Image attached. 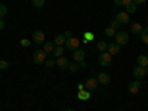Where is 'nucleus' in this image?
Listing matches in <instances>:
<instances>
[{"label": "nucleus", "mask_w": 148, "mask_h": 111, "mask_svg": "<svg viewBox=\"0 0 148 111\" xmlns=\"http://www.w3.org/2000/svg\"><path fill=\"white\" fill-rule=\"evenodd\" d=\"M46 52L43 51V49H37V51L33 53V62L34 64H43L46 61Z\"/></svg>", "instance_id": "1"}, {"label": "nucleus", "mask_w": 148, "mask_h": 111, "mask_svg": "<svg viewBox=\"0 0 148 111\" xmlns=\"http://www.w3.org/2000/svg\"><path fill=\"white\" fill-rule=\"evenodd\" d=\"M116 43L117 45H126L127 42H129V34L127 33H125V31H119V33H116Z\"/></svg>", "instance_id": "2"}, {"label": "nucleus", "mask_w": 148, "mask_h": 111, "mask_svg": "<svg viewBox=\"0 0 148 111\" xmlns=\"http://www.w3.org/2000/svg\"><path fill=\"white\" fill-rule=\"evenodd\" d=\"M98 79L96 77H90V79H88L86 80V83H84V88H86V90H89V92H93V90H96V88H98Z\"/></svg>", "instance_id": "3"}, {"label": "nucleus", "mask_w": 148, "mask_h": 111, "mask_svg": "<svg viewBox=\"0 0 148 111\" xmlns=\"http://www.w3.org/2000/svg\"><path fill=\"white\" fill-rule=\"evenodd\" d=\"M98 61H99V65H101V67H108V65L111 64V55H110L108 52H101Z\"/></svg>", "instance_id": "4"}, {"label": "nucleus", "mask_w": 148, "mask_h": 111, "mask_svg": "<svg viewBox=\"0 0 148 111\" xmlns=\"http://www.w3.org/2000/svg\"><path fill=\"white\" fill-rule=\"evenodd\" d=\"M79 45H80V42H79V39H76V37H71V39H67V42H65V47L68 49V51H76V49H79Z\"/></svg>", "instance_id": "5"}, {"label": "nucleus", "mask_w": 148, "mask_h": 111, "mask_svg": "<svg viewBox=\"0 0 148 111\" xmlns=\"http://www.w3.org/2000/svg\"><path fill=\"white\" fill-rule=\"evenodd\" d=\"M33 42L37 45H43L45 43V33L42 30H37L33 33Z\"/></svg>", "instance_id": "6"}, {"label": "nucleus", "mask_w": 148, "mask_h": 111, "mask_svg": "<svg viewBox=\"0 0 148 111\" xmlns=\"http://www.w3.org/2000/svg\"><path fill=\"white\" fill-rule=\"evenodd\" d=\"M132 74H133V77L136 79V80H141V79H144V77H145L147 71H145V68H144V67H136V68H133Z\"/></svg>", "instance_id": "7"}, {"label": "nucleus", "mask_w": 148, "mask_h": 111, "mask_svg": "<svg viewBox=\"0 0 148 111\" xmlns=\"http://www.w3.org/2000/svg\"><path fill=\"white\" fill-rule=\"evenodd\" d=\"M73 59H74V62H77V64H80L82 61H84V51L83 49H76L74 53H73Z\"/></svg>", "instance_id": "8"}, {"label": "nucleus", "mask_w": 148, "mask_h": 111, "mask_svg": "<svg viewBox=\"0 0 148 111\" xmlns=\"http://www.w3.org/2000/svg\"><path fill=\"white\" fill-rule=\"evenodd\" d=\"M116 19L120 22V24H123V25H126V24H129V15H127V12H119L117 14V16H116Z\"/></svg>", "instance_id": "9"}, {"label": "nucleus", "mask_w": 148, "mask_h": 111, "mask_svg": "<svg viewBox=\"0 0 148 111\" xmlns=\"http://www.w3.org/2000/svg\"><path fill=\"white\" fill-rule=\"evenodd\" d=\"M96 79H98V82H99L101 84H110V82H111L110 74H107V73H99Z\"/></svg>", "instance_id": "10"}, {"label": "nucleus", "mask_w": 148, "mask_h": 111, "mask_svg": "<svg viewBox=\"0 0 148 111\" xmlns=\"http://www.w3.org/2000/svg\"><path fill=\"white\" fill-rule=\"evenodd\" d=\"M127 89H129L130 93H138L139 89H141V82H139V80H133V82L129 84Z\"/></svg>", "instance_id": "11"}, {"label": "nucleus", "mask_w": 148, "mask_h": 111, "mask_svg": "<svg viewBox=\"0 0 148 111\" xmlns=\"http://www.w3.org/2000/svg\"><path fill=\"white\" fill-rule=\"evenodd\" d=\"M56 65H58L61 70H67L70 64H68V61H67L65 56H59V58L56 59Z\"/></svg>", "instance_id": "12"}, {"label": "nucleus", "mask_w": 148, "mask_h": 111, "mask_svg": "<svg viewBox=\"0 0 148 111\" xmlns=\"http://www.w3.org/2000/svg\"><path fill=\"white\" fill-rule=\"evenodd\" d=\"M136 64H138V67H144V68H145V67L148 65V56L144 55V53L139 55V56L136 58Z\"/></svg>", "instance_id": "13"}, {"label": "nucleus", "mask_w": 148, "mask_h": 111, "mask_svg": "<svg viewBox=\"0 0 148 111\" xmlns=\"http://www.w3.org/2000/svg\"><path fill=\"white\" fill-rule=\"evenodd\" d=\"M107 52L113 56V55H117L120 52V45L114 43V45H108V49H107Z\"/></svg>", "instance_id": "14"}, {"label": "nucleus", "mask_w": 148, "mask_h": 111, "mask_svg": "<svg viewBox=\"0 0 148 111\" xmlns=\"http://www.w3.org/2000/svg\"><path fill=\"white\" fill-rule=\"evenodd\" d=\"M65 42H67V37L64 36V33H62V34L55 36V45H58V46H64V45H65Z\"/></svg>", "instance_id": "15"}, {"label": "nucleus", "mask_w": 148, "mask_h": 111, "mask_svg": "<svg viewBox=\"0 0 148 111\" xmlns=\"http://www.w3.org/2000/svg\"><path fill=\"white\" fill-rule=\"evenodd\" d=\"M130 31H132L133 34H141V33L144 31V28H142L141 24L135 22V24H132V25H130Z\"/></svg>", "instance_id": "16"}, {"label": "nucleus", "mask_w": 148, "mask_h": 111, "mask_svg": "<svg viewBox=\"0 0 148 111\" xmlns=\"http://www.w3.org/2000/svg\"><path fill=\"white\" fill-rule=\"evenodd\" d=\"M43 51L46 52V53H51V52H53V49H55V45L53 43H51V42H47V43H43Z\"/></svg>", "instance_id": "17"}, {"label": "nucleus", "mask_w": 148, "mask_h": 111, "mask_svg": "<svg viewBox=\"0 0 148 111\" xmlns=\"http://www.w3.org/2000/svg\"><path fill=\"white\" fill-rule=\"evenodd\" d=\"M64 51H65V47L64 46H55V49H53V55L56 56V58H59V56H62V53H64Z\"/></svg>", "instance_id": "18"}, {"label": "nucleus", "mask_w": 148, "mask_h": 111, "mask_svg": "<svg viewBox=\"0 0 148 111\" xmlns=\"http://www.w3.org/2000/svg\"><path fill=\"white\" fill-rule=\"evenodd\" d=\"M79 99H82V101H86V99H89L90 98V92H86L84 89L83 90H79Z\"/></svg>", "instance_id": "19"}, {"label": "nucleus", "mask_w": 148, "mask_h": 111, "mask_svg": "<svg viewBox=\"0 0 148 111\" xmlns=\"http://www.w3.org/2000/svg\"><path fill=\"white\" fill-rule=\"evenodd\" d=\"M96 47H98V51H99V52H107V49H108V43H105V42H98Z\"/></svg>", "instance_id": "20"}, {"label": "nucleus", "mask_w": 148, "mask_h": 111, "mask_svg": "<svg viewBox=\"0 0 148 111\" xmlns=\"http://www.w3.org/2000/svg\"><path fill=\"white\" fill-rule=\"evenodd\" d=\"M126 10H127V14H135V12H136V5L132 2L130 5L126 6Z\"/></svg>", "instance_id": "21"}, {"label": "nucleus", "mask_w": 148, "mask_h": 111, "mask_svg": "<svg viewBox=\"0 0 148 111\" xmlns=\"http://www.w3.org/2000/svg\"><path fill=\"white\" fill-rule=\"evenodd\" d=\"M31 2H33V6L37 8V9L43 8V5H45V0H31Z\"/></svg>", "instance_id": "22"}, {"label": "nucleus", "mask_w": 148, "mask_h": 111, "mask_svg": "<svg viewBox=\"0 0 148 111\" xmlns=\"http://www.w3.org/2000/svg\"><path fill=\"white\" fill-rule=\"evenodd\" d=\"M120 25H121V24H120V22H119L117 19H113V21L110 22V27H111V28H114L116 31H117V30L120 28Z\"/></svg>", "instance_id": "23"}, {"label": "nucleus", "mask_w": 148, "mask_h": 111, "mask_svg": "<svg viewBox=\"0 0 148 111\" xmlns=\"http://www.w3.org/2000/svg\"><path fill=\"white\" fill-rule=\"evenodd\" d=\"M105 36H108V37H114V36H116V30H114V28H111V27H107V28H105Z\"/></svg>", "instance_id": "24"}, {"label": "nucleus", "mask_w": 148, "mask_h": 111, "mask_svg": "<svg viewBox=\"0 0 148 111\" xmlns=\"http://www.w3.org/2000/svg\"><path fill=\"white\" fill-rule=\"evenodd\" d=\"M45 64H46V67H47V68H51V67H53V65L56 64V61H55V59H52V58H46Z\"/></svg>", "instance_id": "25"}, {"label": "nucleus", "mask_w": 148, "mask_h": 111, "mask_svg": "<svg viewBox=\"0 0 148 111\" xmlns=\"http://www.w3.org/2000/svg\"><path fill=\"white\" fill-rule=\"evenodd\" d=\"M68 70H70L71 73H76V71L79 70V64H77V62H74V61H73V62L68 65Z\"/></svg>", "instance_id": "26"}, {"label": "nucleus", "mask_w": 148, "mask_h": 111, "mask_svg": "<svg viewBox=\"0 0 148 111\" xmlns=\"http://www.w3.org/2000/svg\"><path fill=\"white\" fill-rule=\"evenodd\" d=\"M8 68H9V62H8V61H5V59H0V70L5 71V70H8Z\"/></svg>", "instance_id": "27"}, {"label": "nucleus", "mask_w": 148, "mask_h": 111, "mask_svg": "<svg viewBox=\"0 0 148 111\" xmlns=\"http://www.w3.org/2000/svg\"><path fill=\"white\" fill-rule=\"evenodd\" d=\"M6 14H8V8L3 3H0V18H3Z\"/></svg>", "instance_id": "28"}, {"label": "nucleus", "mask_w": 148, "mask_h": 111, "mask_svg": "<svg viewBox=\"0 0 148 111\" xmlns=\"http://www.w3.org/2000/svg\"><path fill=\"white\" fill-rule=\"evenodd\" d=\"M93 34L92 33H84V43H88V42H92L93 40Z\"/></svg>", "instance_id": "29"}, {"label": "nucleus", "mask_w": 148, "mask_h": 111, "mask_svg": "<svg viewBox=\"0 0 148 111\" xmlns=\"http://www.w3.org/2000/svg\"><path fill=\"white\" fill-rule=\"evenodd\" d=\"M139 36H141V40H142V42H144V43H145V45H148V34H147V33H144V31H142V33H141V34H139Z\"/></svg>", "instance_id": "30"}, {"label": "nucleus", "mask_w": 148, "mask_h": 111, "mask_svg": "<svg viewBox=\"0 0 148 111\" xmlns=\"http://www.w3.org/2000/svg\"><path fill=\"white\" fill-rule=\"evenodd\" d=\"M21 46L28 47V46H30V40H28V39H22V40H21Z\"/></svg>", "instance_id": "31"}, {"label": "nucleus", "mask_w": 148, "mask_h": 111, "mask_svg": "<svg viewBox=\"0 0 148 111\" xmlns=\"http://www.w3.org/2000/svg\"><path fill=\"white\" fill-rule=\"evenodd\" d=\"M132 2H133V0H121V6H125V8H126V6L130 5Z\"/></svg>", "instance_id": "32"}, {"label": "nucleus", "mask_w": 148, "mask_h": 111, "mask_svg": "<svg viewBox=\"0 0 148 111\" xmlns=\"http://www.w3.org/2000/svg\"><path fill=\"white\" fill-rule=\"evenodd\" d=\"M145 2H147V0H133V3L136 5V6H138V5H144Z\"/></svg>", "instance_id": "33"}, {"label": "nucleus", "mask_w": 148, "mask_h": 111, "mask_svg": "<svg viewBox=\"0 0 148 111\" xmlns=\"http://www.w3.org/2000/svg\"><path fill=\"white\" fill-rule=\"evenodd\" d=\"M5 25H6V24H5L3 18H0V30H3V28H5Z\"/></svg>", "instance_id": "34"}, {"label": "nucleus", "mask_w": 148, "mask_h": 111, "mask_svg": "<svg viewBox=\"0 0 148 111\" xmlns=\"http://www.w3.org/2000/svg\"><path fill=\"white\" fill-rule=\"evenodd\" d=\"M64 36L67 37V39H71V37H73V36H71V31H68V30H67V31L64 33Z\"/></svg>", "instance_id": "35"}, {"label": "nucleus", "mask_w": 148, "mask_h": 111, "mask_svg": "<svg viewBox=\"0 0 148 111\" xmlns=\"http://www.w3.org/2000/svg\"><path fill=\"white\" fill-rule=\"evenodd\" d=\"M80 67H82V68H88V62H86V61H82V62H80Z\"/></svg>", "instance_id": "36"}, {"label": "nucleus", "mask_w": 148, "mask_h": 111, "mask_svg": "<svg viewBox=\"0 0 148 111\" xmlns=\"http://www.w3.org/2000/svg\"><path fill=\"white\" fill-rule=\"evenodd\" d=\"M114 3H116L117 6H121V0H114Z\"/></svg>", "instance_id": "37"}, {"label": "nucleus", "mask_w": 148, "mask_h": 111, "mask_svg": "<svg viewBox=\"0 0 148 111\" xmlns=\"http://www.w3.org/2000/svg\"><path fill=\"white\" fill-rule=\"evenodd\" d=\"M77 88H79V90H83V89H84V84H79Z\"/></svg>", "instance_id": "38"}, {"label": "nucleus", "mask_w": 148, "mask_h": 111, "mask_svg": "<svg viewBox=\"0 0 148 111\" xmlns=\"http://www.w3.org/2000/svg\"><path fill=\"white\" fill-rule=\"evenodd\" d=\"M144 33H147V34H148V27H147V28H144Z\"/></svg>", "instance_id": "39"}, {"label": "nucleus", "mask_w": 148, "mask_h": 111, "mask_svg": "<svg viewBox=\"0 0 148 111\" xmlns=\"http://www.w3.org/2000/svg\"><path fill=\"white\" fill-rule=\"evenodd\" d=\"M65 111H74V110H73V108H67Z\"/></svg>", "instance_id": "40"}, {"label": "nucleus", "mask_w": 148, "mask_h": 111, "mask_svg": "<svg viewBox=\"0 0 148 111\" xmlns=\"http://www.w3.org/2000/svg\"><path fill=\"white\" fill-rule=\"evenodd\" d=\"M145 71H147V73H148V65H147V67H145Z\"/></svg>", "instance_id": "41"}, {"label": "nucleus", "mask_w": 148, "mask_h": 111, "mask_svg": "<svg viewBox=\"0 0 148 111\" xmlns=\"http://www.w3.org/2000/svg\"><path fill=\"white\" fill-rule=\"evenodd\" d=\"M121 111H125V110H121Z\"/></svg>", "instance_id": "42"}]
</instances>
